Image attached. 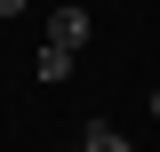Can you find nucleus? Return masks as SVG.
Here are the masks:
<instances>
[{"label":"nucleus","mask_w":160,"mask_h":152,"mask_svg":"<svg viewBox=\"0 0 160 152\" xmlns=\"http://www.w3.org/2000/svg\"><path fill=\"white\" fill-rule=\"evenodd\" d=\"M80 152H136V144H128L120 128H88V136H80Z\"/></svg>","instance_id":"nucleus-2"},{"label":"nucleus","mask_w":160,"mask_h":152,"mask_svg":"<svg viewBox=\"0 0 160 152\" xmlns=\"http://www.w3.org/2000/svg\"><path fill=\"white\" fill-rule=\"evenodd\" d=\"M32 72H40V80H64V72H72V56H64V48H40Z\"/></svg>","instance_id":"nucleus-3"},{"label":"nucleus","mask_w":160,"mask_h":152,"mask_svg":"<svg viewBox=\"0 0 160 152\" xmlns=\"http://www.w3.org/2000/svg\"><path fill=\"white\" fill-rule=\"evenodd\" d=\"M0 16H24V0H0Z\"/></svg>","instance_id":"nucleus-4"},{"label":"nucleus","mask_w":160,"mask_h":152,"mask_svg":"<svg viewBox=\"0 0 160 152\" xmlns=\"http://www.w3.org/2000/svg\"><path fill=\"white\" fill-rule=\"evenodd\" d=\"M48 48H64V56L88 48V16H80V8H56V16H48Z\"/></svg>","instance_id":"nucleus-1"}]
</instances>
